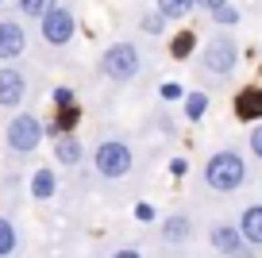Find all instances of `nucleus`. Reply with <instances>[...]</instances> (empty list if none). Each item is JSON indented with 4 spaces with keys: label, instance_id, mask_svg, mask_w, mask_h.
Instances as JSON below:
<instances>
[{
    "label": "nucleus",
    "instance_id": "nucleus-14",
    "mask_svg": "<svg viewBox=\"0 0 262 258\" xmlns=\"http://www.w3.org/2000/svg\"><path fill=\"white\" fill-rule=\"evenodd\" d=\"M19 254V227L8 212H0V258H16Z\"/></svg>",
    "mask_w": 262,
    "mask_h": 258
},
{
    "label": "nucleus",
    "instance_id": "nucleus-3",
    "mask_svg": "<svg viewBox=\"0 0 262 258\" xmlns=\"http://www.w3.org/2000/svg\"><path fill=\"white\" fill-rule=\"evenodd\" d=\"M97 73L108 85H131V81H139V73H143L139 42H131V39L108 42V47L100 50V58H97Z\"/></svg>",
    "mask_w": 262,
    "mask_h": 258
},
{
    "label": "nucleus",
    "instance_id": "nucleus-5",
    "mask_svg": "<svg viewBox=\"0 0 262 258\" xmlns=\"http://www.w3.org/2000/svg\"><path fill=\"white\" fill-rule=\"evenodd\" d=\"M42 139H47V123L35 112H24V108H19V112L8 116V123H4V150L16 154V158H31L42 146Z\"/></svg>",
    "mask_w": 262,
    "mask_h": 258
},
{
    "label": "nucleus",
    "instance_id": "nucleus-9",
    "mask_svg": "<svg viewBox=\"0 0 262 258\" xmlns=\"http://www.w3.org/2000/svg\"><path fill=\"white\" fill-rule=\"evenodd\" d=\"M27 54V27L19 16H0V66H16Z\"/></svg>",
    "mask_w": 262,
    "mask_h": 258
},
{
    "label": "nucleus",
    "instance_id": "nucleus-11",
    "mask_svg": "<svg viewBox=\"0 0 262 258\" xmlns=\"http://www.w3.org/2000/svg\"><path fill=\"white\" fill-rule=\"evenodd\" d=\"M235 227H239V235H243V243L258 254V250H262V201L243 204L239 216H235Z\"/></svg>",
    "mask_w": 262,
    "mask_h": 258
},
{
    "label": "nucleus",
    "instance_id": "nucleus-4",
    "mask_svg": "<svg viewBox=\"0 0 262 258\" xmlns=\"http://www.w3.org/2000/svg\"><path fill=\"white\" fill-rule=\"evenodd\" d=\"M135 146L127 143V139L120 135H108L100 139L97 146H93V174H97L100 181H123L131 178V169H135Z\"/></svg>",
    "mask_w": 262,
    "mask_h": 258
},
{
    "label": "nucleus",
    "instance_id": "nucleus-24",
    "mask_svg": "<svg viewBox=\"0 0 262 258\" xmlns=\"http://www.w3.org/2000/svg\"><path fill=\"white\" fill-rule=\"evenodd\" d=\"M212 19H216V24H228V27H231V24H235V19H239V16H235V8H231V4H228V8H220V12H212Z\"/></svg>",
    "mask_w": 262,
    "mask_h": 258
},
{
    "label": "nucleus",
    "instance_id": "nucleus-17",
    "mask_svg": "<svg viewBox=\"0 0 262 258\" xmlns=\"http://www.w3.org/2000/svg\"><path fill=\"white\" fill-rule=\"evenodd\" d=\"M31 197L35 201H50V197H54V174H50V169H39L31 178Z\"/></svg>",
    "mask_w": 262,
    "mask_h": 258
},
{
    "label": "nucleus",
    "instance_id": "nucleus-10",
    "mask_svg": "<svg viewBox=\"0 0 262 258\" xmlns=\"http://www.w3.org/2000/svg\"><path fill=\"white\" fill-rule=\"evenodd\" d=\"M27 100V77L19 66H0V108L4 112H19Z\"/></svg>",
    "mask_w": 262,
    "mask_h": 258
},
{
    "label": "nucleus",
    "instance_id": "nucleus-7",
    "mask_svg": "<svg viewBox=\"0 0 262 258\" xmlns=\"http://www.w3.org/2000/svg\"><path fill=\"white\" fill-rule=\"evenodd\" d=\"M193 235H196V220H193V212H189V208L166 212V216L158 220V227H155L158 247H170V250L189 247V243H193Z\"/></svg>",
    "mask_w": 262,
    "mask_h": 258
},
{
    "label": "nucleus",
    "instance_id": "nucleus-18",
    "mask_svg": "<svg viewBox=\"0 0 262 258\" xmlns=\"http://www.w3.org/2000/svg\"><path fill=\"white\" fill-rule=\"evenodd\" d=\"M139 27H143L147 35H162V31H166V16H162V12H147V16L139 19Z\"/></svg>",
    "mask_w": 262,
    "mask_h": 258
},
{
    "label": "nucleus",
    "instance_id": "nucleus-8",
    "mask_svg": "<svg viewBox=\"0 0 262 258\" xmlns=\"http://www.w3.org/2000/svg\"><path fill=\"white\" fill-rule=\"evenodd\" d=\"M39 35H42V42H47L50 50L70 47V42H74V35H77V16H74V8H70V4H58L54 12H47V16L39 19Z\"/></svg>",
    "mask_w": 262,
    "mask_h": 258
},
{
    "label": "nucleus",
    "instance_id": "nucleus-22",
    "mask_svg": "<svg viewBox=\"0 0 262 258\" xmlns=\"http://www.w3.org/2000/svg\"><path fill=\"white\" fill-rule=\"evenodd\" d=\"M108 258H147L139 247H112L108 250Z\"/></svg>",
    "mask_w": 262,
    "mask_h": 258
},
{
    "label": "nucleus",
    "instance_id": "nucleus-16",
    "mask_svg": "<svg viewBox=\"0 0 262 258\" xmlns=\"http://www.w3.org/2000/svg\"><path fill=\"white\" fill-rule=\"evenodd\" d=\"M155 12H162L166 19H185L193 12V0H155Z\"/></svg>",
    "mask_w": 262,
    "mask_h": 258
},
{
    "label": "nucleus",
    "instance_id": "nucleus-21",
    "mask_svg": "<svg viewBox=\"0 0 262 258\" xmlns=\"http://www.w3.org/2000/svg\"><path fill=\"white\" fill-rule=\"evenodd\" d=\"M193 35H181V39L178 42H173V58H189V50H193Z\"/></svg>",
    "mask_w": 262,
    "mask_h": 258
},
{
    "label": "nucleus",
    "instance_id": "nucleus-15",
    "mask_svg": "<svg viewBox=\"0 0 262 258\" xmlns=\"http://www.w3.org/2000/svg\"><path fill=\"white\" fill-rule=\"evenodd\" d=\"M54 8H58V0H16V16L19 19H35V24Z\"/></svg>",
    "mask_w": 262,
    "mask_h": 258
},
{
    "label": "nucleus",
    "instance_id": "nucleus-13",
    "mask_svg": "<svg viewBox=\"0 0 262 258\" xmlns=\"http://www.w3.org/2000/svg\"><path fill=\"white\" fill-rule=\"evenodd\" d=\"M235 116H239V120H247L251 127H254V123H262V89H258V85L239 89V97H235Z\"/></svg>",
    "mask_w": 262,
    "mask_h": 258
},
{
    "label": "nucleus",
    "instance_id": "nucleus-25",
    "mask_svg": "<svg viewBox=\"0 0 262 258\" xmlns=\"http://www.w3.org/2000/svg\"><path fill=\"white\" fill-rule=\"evenodd\" d=\"M4 4H8V0H0V8H4Z\"/></svg>",
    "mask_w": 262,
    "mask_h": 258
},
{
    "label": "nucleus",
    "instance_id": "nucleus-6",
    "mask_svg": "<svg viewBox=\"0 0 262 258\" xmlns=\"http://www.w3.org/2000/svg\"><path fill=\"white\" fill-rule=\"evenodd\" d=\"M205 235H208V247L220 258H254V250L247 247L243 235H239L235 220H228V216H212L208 227H205Z\"/></svg>",
    "mask_w": 262,
    "mask_h": 258
},
{
    "label": "nucleus",
    "instance_id": "nucleus-12",
    "mask_svg": "<svg viewBox=\"0 0 262 258\" xmlns=\"http://www.w3.org/2000/svg\"><path fill=\"white\" fill-rule=\"evenodd\" d=\"M54 158H58V166H66V169L81 166V162H85V146H81V139H77L74 131H62V135L54 139Z\"/></svg>",
    "mask_w": 262,
    "mask_h": 258
},
{
    "label": "nucleus",
    "instance_id": "nucleus-23",
    "mask_svg": "<svg viewBox=\"0 0 262 258\" xmlns=\"http://www.w3.org/2000/svg\"><path fill=\"white\" fill-rule=\"evenodd\" d=\"M231 0H193V8H205V12H220V8H228Z\"/></svg>",
    "mask_w": 262,
    "mask_h": 258
},
{
    "label": "nucleus",
    "instance_id": "nucleus-19",
    "mask_svg": "<svg viewBox=\"0 0 262 258\" xmlns=\"http://www.w3.org/2000/svg\"><path fill=\"white\" fill-rule=\"evenodd\" d=\"M247 154H251L254 162H262V123H254L251 135H247Z\"/></svg>",
    "mask_w": 262,
    "mask_h": 258
},
{
    "label": "nucleus",
    "instance_id": "nucleus-20",
    "mask_svg": "<svg viewBox=\"0 0 262 258\" xmlns=\"http://www.w3.org/2000/svg\"><path fill=\"white\" fill-rule=\"evenodd\" d=\"M185 116L189 120H201V116H205V93H189L185 97Z\"/></svg>",
    "mask_w": 262,
    "mask_h": 258
},
{
    "label": "nucleus",
    "instance_id": "nucleus-1",
    "mask_svg": "<svg viewBox=\"0 0 262 258\" xmlns=\"http://www.w3.org/2000/svg\"><path fill=\"white\" fill-rule=\"evenodd\" d=\"M247 181H251V158H247V150H239L231 143L216 146L201 166V185L216 197L239 193V189H247Z\"/></svg>",
    "mask_w": 262,
    "mask_h": 258
},
{
    "label": "nucleus",
    "instance_id": "nucleus-2",
    "mask_svg": "<svg viewBox=\"0 0 262 258\" xmlns=\"http://www.w3.org/2000/svg\"><path fill=\"white\" fill-rule=\"evenodd\" d=\"M239 70V39L231 31H216L205 39L201 54H196V73L208 85H228Z\"/></svg>",
    "mask_w": 262,
    "mask_h": 258
}]
</instances>
